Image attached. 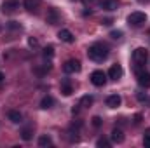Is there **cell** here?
I'll use <instances>...</instances> for the list:
<instances>
[{"label":"cell","mask_w":150,"mask_h":148,"mask_svg":"<svg viewBox=\"0 0 150 148\" xmlns=\"http://www.w3.org/2000/svg\"><path fill=\"white\" fill-rule=\"evenodd\" d=\"M87 58L93 59V61H96V63H100V61H103V59L108 58V47L105 44H93L87 49Z\"/></svg>","instance_id":"obj_1"},{"label":"cell","mask_w":150,"mask_h":148,"mask_svg":"<svg viewBox=\"0 0 150 148\" xmlns=\"http://www.w3.org/2000/svg\"><path fill=\"white\" fill-rule=\"evenodd\" d=\"M147 59H149V51L145 47H138V49L133 51V63H134L136 72L143 70V66L147 65Z\"/></svg>","instance_id":"obj_2"},{"label":"cell","mask_w":150,"mask_h":148,"mask_svg":"<svg viewBox=\"0 0 150 148\" xmlns=\"http://www.w3.org/2000/svg\"><path fill=\"white\" fill-rule=\"evenodd\" d=\"M145 21H147V14L142 12V11H134V12H131L127 16V25L129 26H134V28L145 25Z\"/></svg>","instance_id":"obj_3"},{"label":"cell","mask_w":150,"mask_h":148,"mask_svg":"<svg viewBox=\"0 0 150 148\" xmlns=\"http://www.w3.org/2000/svg\"><path fill=\"white\" fill-rule=\"evenodd\" d=\"M107 77H108V75L105 73L103 70H94V72L91 73V82H93L96 87H103V85L107 84Z\"/></svg>","instance_id":"obj_4"},{"label":"cell","mask_w":150,"mask_h":148,"mask_svg":"<svg viewBox=\"0 0 150 148\" xmlns=\"http://www.w3.org/2000/svg\"><path fill=\"white\" fill-rule=\"evenodd\" d=\"M19 5H21L19 0H5V2H2L0 9H2L4 14H12V12H16L19 9Z\"/></svg>","instance_id":"obj_5"},{"label":"cell","mask_w":150,"mask_h":148,"mask_svg":"<svg viewBox=\"0 0 150 148\" xmlns=\"http://www.w3.org/2000/svg\"><path fill=\"white\" fill-rule=\"evenodd\" d=\"M80 61L79 59H68L65 65H63V72L65 73H79L80 72Z\"/></svg>","instance_id":"obj_6"},{"label":"cell","mask_w":150,"mask_h":148,"mask_svg":"<svg viewBox=\"0 0 150 148\" xmlns=\"http://www.w3.org/2000/svg\"><path fill=\"white\" fill-rule=\"evenodd\" d=\"M61 21V14H59V11L58 9H49L47 11V14H45V23H49V25H58Z\"/></svg>","instance_id":"obj_7"},{"label":"cell","mask_w":150,"mask_h":148,"mask_svg":"<svg viewBox=\"0 0 150 148\" xmlns=\"http://www.w3.org/2000/svg\"><path fill=\"white\" fill-rule=\"evenodd\" d=\"M136 77H138V84L142 87L149 89L150 87V73H147L145 70H140V72H136Z\"/></svg>","instance_id":"obj_8"},{"label":"cell","mask_w":150,"mask_h":148,"mask_svg":"<svg viewBox=\"0 0 150 148\" xmlns=\"http://www.w3.org/2000/svg\"><path fill=\"white\" fill-rule=\"evenodd\" d=\"M122 73H124V70H122L120 65H112L107 75H108V78H112V80H119V78L122 77Z\"/></svg>","instance_id":"obj_9"},{"label":"cell","mask_w":150,"mask_h":148,"mask_svg":"<svg viewBox=\"0 0 150 148\" xmlns=\"http://www.w3.org/2000/svg\"><path fill=\"white\" fill-rule=\"evenodd\" d=\"M58 38H59L61 42H67V44H72L75 40L74 33H72L70 30H59V32H58Z\"/></svg>","instance_id":"obj_10"},{"label":"cell","mask_w":150,"mask_h":148,"mask_svg":"<svg viewBox=\"0 0 150 148\" xmlns=\"http://www.w3.org/2000/svg\"><path fill=\"white\" fill-rule=\"evenodd\" d=\"M120 103H122V98L119 94H110L107 98V106L108 108H117V106H120Z\"/></svg>","instance_id":"obj_11"},{"label":"cell","mask_w":150,"mask_h":148,"mask_svg":"<svg viewBox=\"0 0 150 148\" xmlns=\"http://www.w3.org/2000/svg\"><path fill=\"white\" fill-rule=\"evenodd\" d=\"M100 5L103 11H115L119 7V0H101Z\"/></svg>","instance_id":"obj_12"},{"label":"cell","mask_w":150,"mask_h":148,"mask_svg":"<svg viewBox=\"0 0 150 148\" xmlns=\"http://www.w3.org/2000/svg\"><path fill=\"white\" fill-rule=\"evenodd\" d=\"M7 118H9L12 124H19V122H23V115H21L18 110H9L7 111Z\"/></svg>","instance_id":"obj_13"},{"label":"cell","mask_w":150,"mask_h":148,"mask_svg":"<svg viewBox=\"0 0 150 148\" xmlns=\"http://www.w3.org/2000/svg\"><path fill=\"white\" fill-rule=\"evenodd\" d=\"M23 5H25L26 11L35 12L38 7H40V0H23Z\"/></svg>","instance_id":"obj_14"},{"label":"cell","mask_w":150,"mask_h":148,"mask_svg":"<svg viewBox=\"0 0 150 148\" xmlns=\"http://www.w3.org/2000/svg\"><path fill=\"white\" fill-rule=\"evenodd\" d=\"M61 92H63L65 96H70V94L74 92V87H72V84H70L68 78H63V80H61Z\"/></svg>","instance_id":"obj_15"},{"label":"cell","mask_w":150,"mask_h":148,"mask_svg":"<svg viewBox=\"0 0 150 148\" xmlns=\"http://www.w3.org/2000/svg\"><path fill=\"white\" fill-rule=\"evenodd\" d=\"M21 140H25V141H30L32 138H33V127L32 125H26V127H23L21 129Z\"/></svg>","instance_id":"obj_16"},{"label":"cell","mask_w":150,"mask_h":148,"mask_svg":"<svg viewBox=\"0 0 150 148\" xmlns=\"http://www.w3.org/2000/svg\"><path fill=\"white\" fill-rule=\"evenodd\" d=\"M110 140H112L113 143H122L124 141V132H122V129H113L112 134H110Z\"/></svg>","instance_id":"obj_17"},{"label":"cell","mask_w":150,"mask_h":148,"mask_svg":"<svg viewBox=\"0 0 150 148\" xmlns=\"http://www.w3.org/2000/svg\"><path fill=\"white\" fill-rule=\"evenodd\" d=\"M52 105H54V99H52L51 96H44V98H42V101H40V108H44V110L52 108Z\"/></svg>","instance_id":"obj_18"},{"label":"cell","mask_w":150,"mask_h":148,"mask_svg":"<svg viewBox=\"0 0 150 148\" xmlns=\"http://www.w3.org/2000/svg\"><path fill=\"white\" fill-rule=\"evenodd\" d=\"M49 145H52V140H51V136H47V134H42V136L38 138V147H49Z\"/></svg>","instance_id":"obj_19"},{"label":"cell","mask_w":150,"mask_h":148,"mask_svg":"<svg viewBox=\"0 0 150 148\" xmlns=\"http://www.w3.org/2000/svg\"><path fill=\"white\" fill-rule=\"evenodd\" d=\"M93 101H94V99H93V96H89V94H87V96H84V98L80 99V106H91V105H93Z\"/></svg>","instance_id":"obj_20"},{"label":"cell","mask_w":150,"mask_h":148,"mask_svg":"<svg viewBox=\"0 0 150 148\" xmlns=\"http://www.w3.org/2000/svg\"><path fill=\"white\" fill-rule=\"evenodd\" d=\"M96 147L98 148H108L110 147V141H108L107 138H100V140L96 141Z\"/></svg>","instance_id":"obj_21"},{"label":"cell","mask_w":150,"mask_h":148,"mask_svg":"<svg viewBox=\"0 0 150 148\" xmlns=\"http://www.w3.org/2000/svg\"><path fill=\"white\" fill-rule=\"evenodd\" d=\"M52 56H54V47H51V45L45 47V49H44V58H45V59H51Z\"/></svg>","instance_id":"obj_22"},{"label":"cell","mask_w":150,"mask_h":148,"mask_svg":"<svg viewBox=\"0 0 150 148\" xmlns=\"http://www.w3.org/2000/svg\"><path fill=\"white\" fill-rule=\"evenodd\" d=\"M143 145H145V148H150V127L145 131V136H143Z\"/></svg>","instance_id":"obj_23"},{"label":"cell","mask_w":150,"mask_h":148,"mask_svg":"<svg viewBox=\"0 0 150 148\" xmlns=\"http://www.w3.org/2000/svg\"><path fill=\"white\" fill-rule=\"evenodd\" d=\"M7 28H9V30H21V25H19L18 21H9V23H7Z\"/></svg>","instance_id":"obj_24"},{"label":"cell","mask_w":150,"mask_h":148,"mask_svg":"<svg viewBox=\"0 0 150 148\" xmlns=\"http://www.w3.org/2000/svg\"><path fill=\"white\" fill-rule=\"evenodd\" d=\"M110 37L115 38V40H120L122 38V32L120 30H113V32H110Z\"/></svg>","instance_id":"obj_25"},{"label":"cell","mask_w":150,"mask_h":148,"mask_svg":"<svg viewBox=\"0 0 150 148\" xmlns=\"http://www.w3.org/2000/svg\"><path fill=\"white\" fill-rule=\"evenodd\" d=\"M101 124H103V120H101V117H93V125L98 129V127H101Z\"/></svg>","instance_id":"obj_26"},{"label":"cell","mask_w":150,"mask_h":148,"mask_svg":"<svg viewBox=\"0 0 150 148\" xmlns=\"http://www.w3.org/2000/svg\"><path fill=\"white\" fill-rule=\"evenodd\" d=\"M28 44H30V47H37V45H38V40L32 37V38H28Z\"/></svg>","instance_id":"obj_27"},{"label":"cell","mask_w":150,"mask_h":148,"mask_svg":"<svg viewBox=\"0 0 150 148\" xmlns=\"http://www.w3.org/2000/svg\"><path fill=\"white\" fill-rule=\"evenodd\" d=\"M138 99H140V101H147V99H149V96H147V94H142V92H140V94H138Z\"/></svg>","instance_id":"obj_28"},{"label":"cell","mask_w":150,"mask_h":148,"mask_svg":"<svg viewBox=\"0 0 150 148\" xmlns=\"http://www.w3.org/2000/svg\"><path fill=\"white\" fill-rule=\"evenodd\" d=\"M101 23H103V25H105V26H110V25H112L113 21H112V19H110V18H107V19H103V21H101Z\"/></svg>","instance_id":"obj_29"},{"label":"cell","mask_w":150,"mask_h":148,"mask_svg":"<svg viewBox=\"0 0 150 148\" xmlns=\"http://www.w3.org/2000/svg\"><path fill=\"white\" fill-rule=\"evenodd\" d=\"M96 2H98V0H84V4H86V5H89V7H91V5H94Z\"/></svg>","instance_id":"obj_30"},{"label":"cell","mask_w":150,"mask_h":148,"mask_svg":"<svg viewBox=\"0 0 150 148\" xmlns=\"http://www.w3.org/2000/svg\"><path fill=\"white\" fill-rule=\"evenodd\" d=\"M140 122H142V115H140V113H138V115H136V117H134V124H140Z\"/></svg>","instance_id":"obj_31"},{"label":"cell","mask_w":150,"mask_h":148,"mask_svg":"<svg viewBox=\"0 0 150 148\" xmlns=\"http://www.w3.org/2000/svg\"><path fill=\"white\" fill-rule=\"evenodd\" d=\"M4 78H5V77H4V73H2V72H0V82H2Z\"/></svg>","instance_id":"obj_32"}]
</instances>
